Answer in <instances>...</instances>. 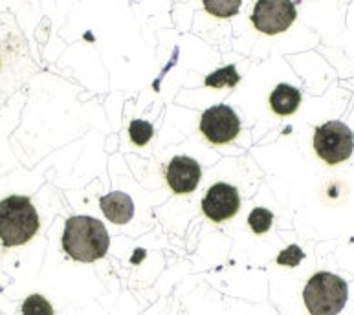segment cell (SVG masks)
<instances>
[{"label":"cell","instance_id":"cell-1","mask_svg":"<svg viewBox=\"0 0 354 315\" xmlns=\"http://www.w3.org/2000/svg\"><path fill=\"white\" fill-rule=\"evenodd\" d=\"M111 236L106 227L94 216H72L63 233L64 253L80 262H95L106 255Z\"/></svg>","mask_w":354,"mask_h":315},{"label":"cell","instance_id":"cell-2","mask_svg":"<svg viewBox=\"0 0 354 315\" xmlns=\"http://www.w3.org/2000/svg\"><path fill=\"white\" fill-rule=\"evenodd\" d=\"M39 231V215L28 196H8L0 202V240L4 247L22 246Z\"/></svg>","mask_w":354,"mask_h":315},{"label":"cell","instance_id":"cell-3","mask_svg":"<svg viewBox=\"0 0 354 315\" xmlns=\"http://www.w3.org/2000/svg\"><path fill=\"white\" fill-rule=\"evenodd\" d=\"M347 283L328 271L312 275L303 289V299L310 315H338L347 305Z\"/></svg>","mask_w":354,"mask_h":315},{"label":"cell","instance_id":"cell-4","mask_svg":"<svg viewBox=\"0 0 354 315\" xmlns=\"http://www.w3.org/2000/svg\"><path fill=\"white\" fill-rule=\"evenodd\" d=\"M314 149L323 162H327L328 165H338L349 160L353 154V131L342 121H327L314 132Z\"/></svg>","mask_w":354,"mask_h":315},{"label":"cell","instance_id":"cell-5","mask_svg":"<svg viewBox=\"0 0 354 315\" xmlns=\"http://www.w3.org/2000/svg\"><path fill=\"white\" fill-rule=\"evenodd\" d=\"M201 132L213 145H226L241 132L237 112L227 105L209 106L201 117Z\"/></svg>","mask_w":354,"mask_h":315},{"label":"cell","instance_id":"cell-6","mask_svg":"<svg viewBox=\"0 0 354 315\" xmlns=\"http://www.w3.org/2000/svg\"><path fill=\"white\" fill-rule=\"evenodd\" d=\"M296 6L292 2H279V0H261L257 2L252 13V22L261 33L277 35L286 32L296 21Z\"/></svg>","mask_w":354,"mask_h":315},{"label":"cell","instance_id":"cell-7","mask_svg":"<svg viewBox=\"0 0 354 315\" xmlns=\"http://www.w3.org/2000/svg\"><path fill=\"white\" fill-rule=\"evenodd\" d=\"M239 207H241L239 191L233 185L222 184V182L212 185L202 200L204 215L215 224L233 218L239 213Z\"/></svg>","mask_w":354,"mask_h":315},{"label":"cell","instance_id":"cell-8","mask_svg":"<svg viewBox=\"0 0 354 315\" xmlns=\"http://www.w3.org/2000/svg\"><path fill=\"white\" fill-rule=\"evenodd\" d=\"M167 184L175 195H189L201 182L202 171L196 160L189 156H175L167 165Z\"/></svg>","mask_w":354,"mask_h":315},{"label":"cell","instance_id":"cell-9","mask_svg":"<svg viewBox=\"0 0 354 315\" xmlns=\"http://www.w3.org/2000/svg\"><path fill=\"white\" fill-rule=\"evenodd\" d=\"M100 207L103 215L118 226L129 224L134 216V202L133 198L122 191H112L111 195H105L100 198Z\"/></svg>","mask_w":354,"mask_h":315},{"label":"cell","instance_id":"cell-10","mask_svg":"<svg viewBox=\"0 0 354 315\" xmlns=\"http://www.w3.org/2000/svg\"><path fill=\"white\" fill-rule=\"evenodd\" d=\"M301 105V92L290 84H277L270 95V106L277 116H292Z\"/></svg>","mask_w":354,"mask_h":315},{"label":"cell","instance_id":"cell-11","mask_svg":"<svg viewBox=\"0 0 354 315\" xmlns=\"http://www.w3.org/2000/svg\"><path fill=\"white\" fill-rule=\"evenodd\" d=\"M239 81H241V75L237 74V68H235V64H227L224 68L217 70V72H213L206 77L204 84L209 86V88H222V86H237Z\"/></svg>","mask_w":354,"mask_h":315},{"label":"cell","instance_id":"cell-12","mask_svg":"<svg viewBox=\"0 0 354 315\" xmlns=\"http://www.w3.org/2000/svg\"><path fill=\"white\" fill-rule=\"evenodd\" d=\"M239 0H204V10L218 19H230L239 11Z\"/></svg>","mask_w":354,"mask_h":315},{"label":"cell","instance_id":"cell-13","mask_svg":"<svg viewBox=\"0 0 354 315\" xmlns=\"http://www.w3.org/2000/svg\"><path fill=\"white\" fill-rule=\"evenodd\" d=\"M153 134V125L145 120H134L131 121V125H129V136H131L133 143L138 145V147H145V145L151 142Z\"/></svg>","mask_w":354,"mask_h":315},{"label":"cell","instance_id":"cell-14","mask_svg":"<svg viewBox=\"0 0 354 315\" xmlns=\"http://www.w3.org/2000/svg\"><path fill=\"white\" fill-rule=\"evenodd\" d=\"M272 222H274V215H272V211L265 209V207H255L248 216L250 227L257 235H263V233L268 231L272 227Z\"/></svg>","mask_w":354,"mask_h":315},{"label":"cell","instance_id":"cell-15","mask_svg":"<svg viewBox=\"0 0 354 315\" xmlns=\"http://www.w3.org/2000/svg\"><path fill=\"white\" fill-rule=\"evenodd\" d=\"M22 315H53V308L43 295L33 294L22 303Z\"/></svg>","mask_w":354,"mask_h":315},{"label":"cell","instance_id":"cell-16","mask_svg":"<svg viewBox=\"0 0 354 315\" xmlns=\"http://www.w3.org/2000/svg\"><path fill=\"white\" fill-rule=\"evenodd\" d=\"M303 258H305V253H303L301 247L296 246V244H292V246H288L277 255V264L286 266V268H296Z\"/></svg>","mask_w":354,"mask_h":315}]
</instances>
